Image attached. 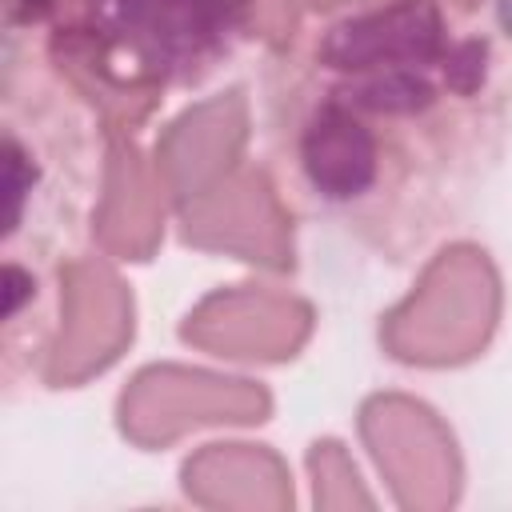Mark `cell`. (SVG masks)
<instances>
[{"label":"cell","instance_id":"1","mask_svg":"<svg viewBox=\"0 0 512 512\" xmlns=\"http://www.w3.org/2000/svg\"><path fill=\"white\" fill-rule=\"evenodd\" d=\"M260 112L276 200L416 268L472 228L504 168L512 60L452 0H348L276 48Z\"/></svg>","mask_w":512,"mask_h":512},{"label":"cell","instance_id":"3","mask_svg":"<svg viewBox=\"0 0 512 512\" xmlns=\"http://www.w3.org/2000/svg\"><path fill=\"white\" fill-rule=\"evenodd\" d=\"M8 32H32L48 64L112 92L168 96L216 76L248 36L252 0H4Z\"/></svg>","mask_w":512,"mask_h":512},{"label":"cell","instance_id":"2","mask_svg":"<svg viewBox=\"0 0 512 512\" xmlns=\"http://www.w3.org/2000/svg\"><path fill=\"white\" fill-rule=\"evenodd\" d=\"M52 64L32 68V104H4L8 232H4V388L28 376V352L44 360L56 328V264L84 228L92 196V124L52 88Z\"/></svg>","mask_w":512,"mask_h":512},{"label":"cell","instance_id":"4","mask_svg":"<svg viewBox=\"0 0 512 512\" xmlns=\"http://www.w3.org/2000/svg\"><path fill=\"white\" fill-rule=\"evenodd\" d=\"M496 24H500V32L512 40V0H496Z\"/></svg>","mask_w":512,"mask_h":512}]
</instances>
